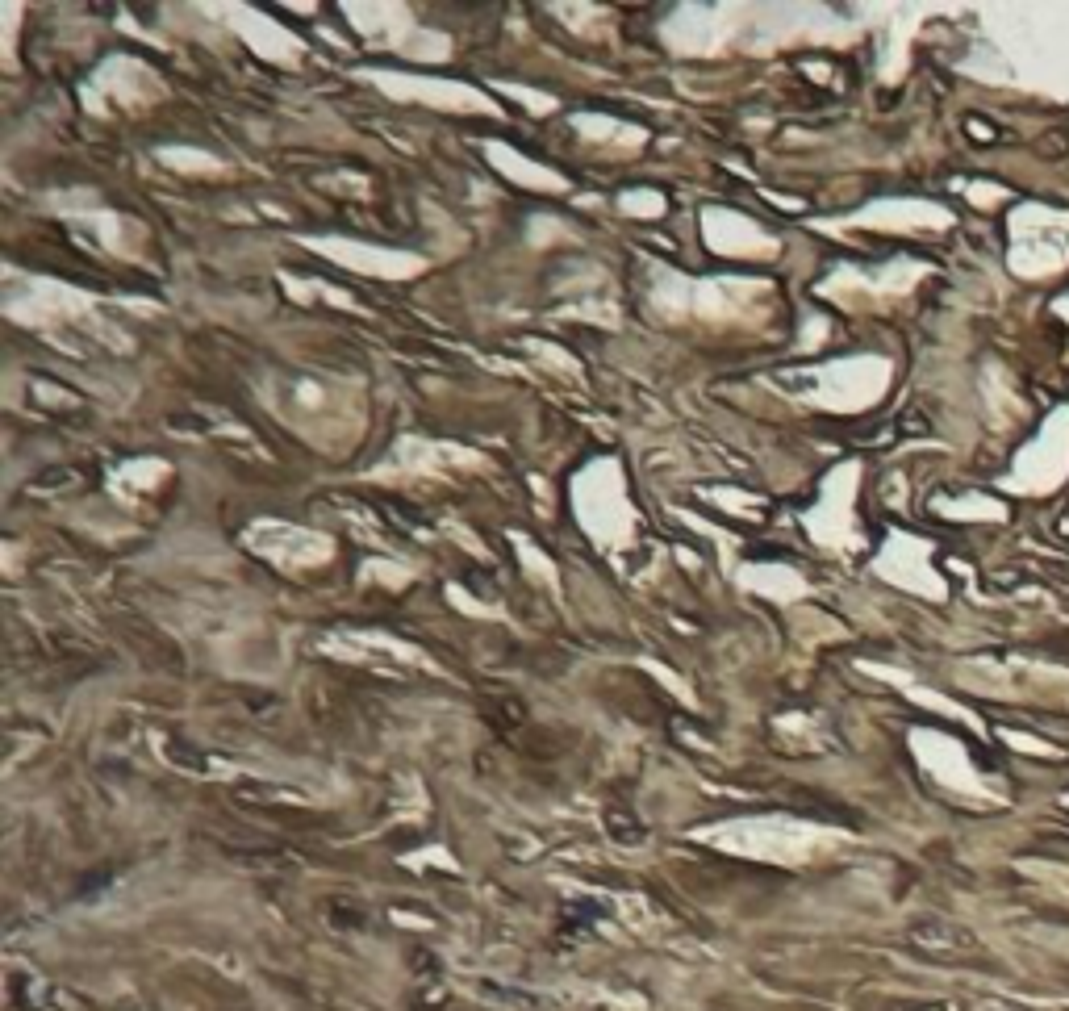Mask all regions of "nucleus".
Listing matches in <instances>:
<instances>
[{"mask_svg": "<svg viewBox=\"0 0 1069 1011\" xmlns=\"http://www.w3.org/2000/svg\"><path fill=\"white\" fill-rule=\"evenodd\" d=\"M9 1007L13 1011H67L63 995L51 982L26 978V974H9Z\"/></svg>", "mask_w": 1069, "mask_h": 1011, "instance_id": "f257e3e1", "label": "nucleus"}]
</instances>
